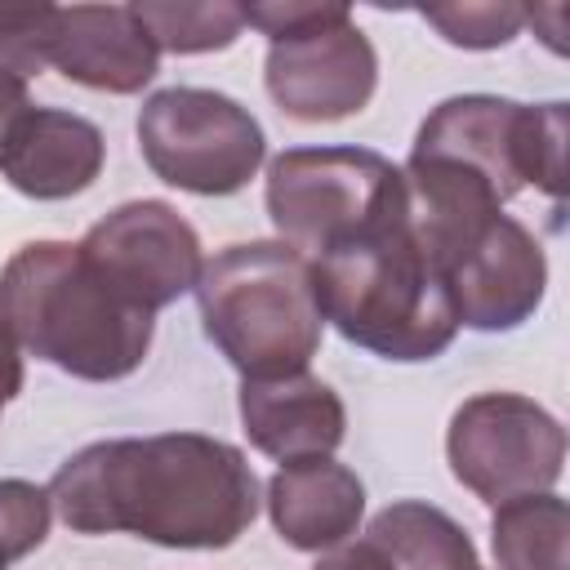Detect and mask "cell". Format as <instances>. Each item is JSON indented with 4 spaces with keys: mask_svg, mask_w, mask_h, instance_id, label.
Wrapping results in <instances>:
<instances>
[{
    "mask_svg": "<svg viewBox=\"0 0 570 570\" xmlns=\"http://www.w3.org/2000/svg\"><path fill=\"white\" fill-rule=\"evenodd\" d=\"M45 490L76 534H134L187 552L232 548L263 503L249 459L205 432L94 441Z\"/></svg>",
    "mask_w": 570,
    "mask_h": 570,
    "instance_id": "6da1fadb",
    "label": "cell"
},
{
    "mask_svg": "<svg viewBox=\"0 0 570 570\" xmlns=\"http://www.w3.org/2000/svg\"><path fill=\"white\" fill-rule=\"evenodd\" d=\"M0 325L22 352L85 383L129 379L156 316L125 303L71 240H27L0 267Z\"/></svg>",
    "mask_w": 570,
    "mask_h": 570,
    "instance_id": "7a4b0ae2",
    "label": "cell"
},
{
    "mask_svg": "<svg viewBox=\"0 0 570 570\" xmlns=\"http://www.w3.org/2000/svg\"><path fill=\"white\" fill-rule=\"evenodd\" d=\"M312 281L321 316L383 361H432L459 334L445 276L405 218L312 258Z\"/></svg>",
    "mask_w": 570,
    "mask_h": 570,
    "instance_id": "3957f363",
    "label": "cell"
},
{
    "mask_svg": "<svg viewBox=\"0 0 570 570\" xmlns=\"http://www.w3.org/2000/svg\"><path fill=\"white\" fill-rule=\"evenodd\" d=\"M209 343L245 379L303 374L321 352V303L312 258L285 240H240L218 249L196 281Z\"/></svg>",
    "mask_w": 570,
    "mask_h": 570,
    "instance_id": "277c9868",
    "label": "cell"
},
{
    "mask_svg": "<svg viewBox=\"0 0 570 570\" xmlns=\"http://www.w3.org/2000/svg\"><path fill=\"white\" fill-rule=\"evenodd\" d=\"M245 27L267 36L263 85L272 102L303 120L325 125L356 116L379 85V53L356 27L347 4L334 0H276L240 9Z\"/></svg>",
    "mask_w": 570,
    "mask_h": 570,
    "instance_id": "5b68a950",
    "label": "cell"
},
{
    "mask_svg": "<svg viewBox=\"0 0 570 570\" xmlns=\"http://www.w3.org/2000/svg\"><path fill=\"white\" fill-rule=\"evenodd\" d=\"M267 218L276 240L321 258L405 218L401 165L370 147H289L267 165Z\"/></svg>",
    "mask_w": 570,
    "mask_h": 570,
    "instance_id": "8992f818",
    "label": "cell"
},
{
    "mask_svg": "<svg viewBox=\"0 0 570 570\" xmlns=\"http://www.w3.org/2000/svg\"><path fill=\"white\" fill-rule=\"evenodd\" d=\"M410 156H436L476 169L503 205L534 183L566 196V102H512L499 94H454L428 111Z\"/></svg>",
    "mask_w": 570,
    "mask_h": 570,
    "instance_id": "52a82bcc",
    "label": "cell"
},
{
    "mask_svg": "<svg viewBox=\"0 0 570 570\" xmlns=\"http://www.w3.org/2000/svg\"><path fill=\"white\" fill-rule=\"evenodd\" d=\"M138 151L147 169L178 191L232 196L258 174L267 134L232 94L169 85L138 107Z\"/></svg>",
    "mask_w": 570,
    "mask_h": 570,
    "instance_id": "ba28073f",
    "label": "cell"
},
{
    "mask_svg": "<svg viewBox=\"0 0 570 570\" xmlns=\"http://www.w3.org/2000/svg\"><path fill=\"white\" fill-rule=\"evenodd\" d=\"M445 459L463 490L499 508L521 494H543L566 468V428L534 396L476 392L445 428Z\"/></svg>",
    "mask_w": 570,
    "mask_h": 570,
    "instance_id": "9c48e42d",
    "label": "cell"
},
{
    "mask_svg": "<svg viewBox=\"0 0 570 570\" xmlns=\"http://www.w3.org/2000/svg\"><path fill=\"white\" fill-rule=\"evenodd\" d=\"M76 245L125 303L151 316L196 289L205 267L196 227L169 200H125L102 214Z\"/></svg>",
    "mask_w": 570,
    "mask_h": 570,
    "instance_id": "30bf717a",
    "label": "cell"
},
{
    "mask_svg": "<svg viewBox=\"0 0 570 570\" xmlns=\"http://www.w3.org/2000/svg\"><path fill=\"white\" fill-rule=\"evenodd\" d=\"M441 276L459 325L481 334H503L539 312L548 289V258L525 223L499 214L481 232V240L468 245Z\"/></svg>",
    "mask_w": 570,
    "mask_h": 570,
    "instance_id": "8fae6325",
    "label": "cell"
},
{
    "mask_svg": "<svg viewBox=\"0 0 570 570\" xmlns=\"http://www.w3.org/2000/svg\"><path fill=\"white\" fill-rule=\"evenodd\" d=\"M49 67L102 94H142L156 80L160 49L134 4H58Z\"/></svg>",
    "mask_w": 570,
    "mask_h": 570,
    "instance_id": "7c38bea8",
    "label": "cell"
},
{
    "mask_svg": "<svg viewBox=\"0 0 570 570\" xmlns=\"http://www.w3.org/2000/svg\"><path fill=\"white\" fill-rule=\"evenodd\" d=\"M102 160L107 138L89 116L31 102L9 134L0 174L13 191L31 200H71L98 183Z\"/></svg>",
    "mask_w": 570,
    "mask_h": 570,
    "instance_id": "4fadbf2b",
    "label": "cell"
},
{
    "mask_svg": "<svg viewBox=\"0 0 570 570\" xmlns=\"http://www.w3.org/2000/svg\"><path fill=\"white\" fill-rule=\"evenodd\" d=\"M240 423L249 445L281 463L334 454L347 436V410L338 392L307 370L281 379H245Z\"/></svg>",
    "mask_w": 570,
    "mask_h": 570,
    "instance_id": "5bb4252c",
    "label": "cell"
},
{
    "mask_svg": "<svg viewBox=\"0 0 570 570\" xmlns=\"http://www.w3.org/2000/svg\"><path fill=\"white\" fill-rule=\"evenodd\" d=\"M267 517L276 534L298 552H330L347 543L365 517L361 476L334 454L281 463L267 481Z\"/></svg>",
    "mask_w": 570,
    "mask_h": 570,
    "instance_id": "9a60e30c",
    "label": "cell"
},
{
    "mask_svg": "<svg viewBox=\"0 0 570 570\" xmlns=\"http://www.w3.org/2000/svg\"><path fill=\"white\" fill-rule=\"evenodd\" d=\"M365 539L387 557L392 570H481L468 530L423 499H396L374 512Z\"/></svg>",
    "mask_w": 570,
    "mask_h": 570,
    "instance_id": "2e32d148",
    "label": "cell"
},
{
    "mask_svg": "<svg viewBox=\"0 0 570 570\" xmlns=\"http://www.w3.org/2000/svg\"><path fill=\"white\" fill-rule=\"evenodd\" d=\"M490 548L499 570H570V508L557 490L494 508Z\"/></svg>",
    "mask_w": 570,
    "mask_h": 570,
    "instance_id": "e0dca14e",
    "label": "cell"
},
{
    "mask_svg": "<svg viewBox=\"0 0 570 570\" xmlns=\"http://www.w3.org/2000/svg\"><path fill=\"white\" fill-rule=\"evenodd\" d=\"M134 13L160 53H214L245 31L240 4L223 0H138Z\"/></svg>",
    "mask_w": 570,
    "mask_h": 570,
    "instance_id": "ac0fdd59",
    "label": "cell"
},
{
    "mask_svg": "<svg viewBox=\"0 0 570 570\" xmlns=\"http://www.w3.org/2000/svg\"><path fill=\"white\" fill-rule=\"evenodd\" d=\"M423 22H432L441 31V40L459 45V49H499L508 40H517V31L525 27V9L521 4H432L423 9Z\"/></svg>",
    "mask_w": 570,
    "mask_h": 570,
    "instance_id": "d6986e66",
    "label": "cell"
},
{
    "mask_svg": "<svg viewBox=\"0 0 570 570\" xmlns=\"http://www.w3.org/2000/svg\"><path fill=\"white\" fill-rule=\"evenodd\" d=\"M58 4H0V71L22 80L49 67V36H53Z\"/></svg>",
    "mask_w": 570,
    "mask_h": 570,
    "instance_id": "ffe728a7",
    "label": "cell"
},
{
    "mask_svg": "<svg viewBox=\"0 0 570 570\" xmlns=\"http://www.w3.org/2000/svg\"><path fill=\"white\" fill-rule=\"evenodd\" d=\"M312 570H392V566L370 539H361V543H338V548L321 552V561Z\"/></svg>",
    "mask_w": 570,
    "mask_h": 570,
    "instance_id": "44dd1931",
    "label": "cell"
},
{
    "mask_svg": "<svg viewBox=\"0 0 570 570\" xmlns=\"http://www.w3.org/2000/svg\"><path fill=\"white\" fill-rule=\"evenodd\" d=\"M27 107H31L27 80H22V76H13V71H0V160H4L9 134H13V125L27 116Z\"/></svg>",
    "mask_w": 570,
    "mask_h": 570,
    "instance_id": "7402d4cb",
    "label": "cell"
},
{
    "mask_svg": "<svg viewBox=\"0 0 570 570\" xmlns=\"http://www.w3.org/2000/svg\"><path fill=\"white\" fill-rule=\"evenodd\" d=\"M22 392V347L13 343V334L0 325V410Z\"/></svg>",
    "mask_w": 570,
    "mask_h": 570,
    "instance_id": "603a6c76",
    "label": "cell"
},
{
    "mask_svg": "<svg viewBox=\"0 0 570 570\" xmlns=\"http://www.w3.org/2000/svg\"><path fill=\"white\" fill-rule=\"evenodd\" d=\"M9 566H13V552H9L4 539H0V570H9Z\"/></svg>",
    "mask_w": 570,
    "mask_h": 570,
    "instance_id": "cb8c5ba5",
    "label": "cell"
}]
</instances>
